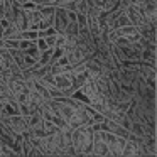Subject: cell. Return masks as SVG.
<instances>
[{"instance_id": "7a4b0ae2", "label": "cell", "mask_w": 157, "mask_h": 157, "mask_svg": "<svg viewBox=\"0 0 157 157\" xmlns=\"http://www.w3.org/2000/svg\"><path fill=\"white\" fill-rule=\"evenodd\" d=\"M68 25V17H66V10L61 7H56L54 10V19H52V27L58 32H63Z\"/></svg>"}, {"instance_id": "6da1fadb", "label": "cell", "mask_w": 157, "mask_h": 157, "mask_svg": "<svg viewBox=\"0 0 157 157\" xmlns=\"http://www.w3.org/2000/svg\"><path fill=\"white\" fill-rule=\"evenodd\" d=\"M125 14H127V17H128L130 24L137 25V27H142V25L149 24V22L145 21V17L142 15V12H140V9L137 7V5H127V7H125Z\"/></svg>"}, {"instance_id": "277c9868", "label": "cell", "mask_w": 157, "mask_h": 157, "mask_svg": "<svg viewBox=\"0 0 157 157\" xmlns=\"http://www.w3.org/2000/svg\"><path fill=\"white\" fill-rule=\"evenodd\" d=\"M14 4H15V5H21V7H22V5L29 4V0H14Z\"/></svg>"}, {"instance_id": "5b68a950", "label": "cell", "mask_w": 157, "mask_h": 157, "mask_svg": "<svg viewBox=\"0 0 157 157\" xmlns=\"http://www.w3.org/2000/svg\"><path fill=\"white\" fill-rule=\"evenodd\" d=\"M29 4H32V5H42V4H44V0H29Z\"/></svg>"}, {"instance_id": "3957f363", "label": "cell", "mask_w": 157, "mask_h": 157, "mask_svg": "<svg viewBox=\"0 0 157 157\" xmlns=\"http://www.w3.org/2000/svg\"><path fill=\"white\" fill-rule=\"evenodd\" d=\"M25 120H27V125H29V130L31 128H41L42 123H44V118L39 112H32L29 115H25Z\"/></svg>"}, {"instance_id": "8992f818", "label": "cell", "mask_w": 157, "mask_h": 157, "mask_svg": "<svg viewBox=\"0 0 157 157\" xmlns=\"http://www.w3.org/2000/svg\"><path fill=\"white\" fill-rule=\"evenodd\" d=\"M2 31H4V25L0 24V37H2Z\"/></svg>"}]
</instances>
